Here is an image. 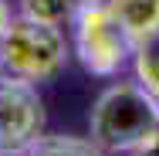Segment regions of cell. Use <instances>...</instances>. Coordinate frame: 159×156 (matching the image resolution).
Returning <instances> with one entry per match:
<instances>
[{"label": "cell", "mask_w": 159, "mask_h": 156, "mask_svg": "<svg viewBox=\"0 0 159 156\" xmlns=\"http://www.w3.org/2000/svg\"><path fill=\"white\" fill-rule=\"evenodd\" d=\"M108 7L135 44L159 31V0H108Z\"/></svg>", "instance_id": "5"}, {"label": "cell", "mask_w": 159, "mask_h": 156, "mask_svg": "<svg viewBox=\"0 0 159 156\" xmlns=\"http://www.w3.org/2000/svg\"><path fill=\"white\" fill-rule=\"evenodd\" d=\"M129 156H159V129L146 139V143H142V146H139V149H132Z\"/></svg>", "instance_id": "9"}, {"label": "cell", "mask_w": 159, "mask_h": 156, "mask_svg": "<svg viewBox=\"0 0 159 156\" xmlns=\"http://www.w3.org/2000/svg\"><path fill=\"white\" fill-rule=\"evenodd\" d=\"M159 129V98L139 78L112 82L95 98L88 116V139L105 153H132Z\"/></svg>", "instance_id": "1"}, {"label": "cell", "mask_w": 159, "mask_h": 156, "mask_svg": "<svg viewBox=\"0 0 159 156\" xmlns=\"http://www.w3.org/2000/svg\"><path fill=\"white\" fill-rule=\"evenodd\" d=\"M44 139V102L37 85L0 71V156H27Z\"/></svg>", "instance_id": "4"}, {"label": "cell", "mask_w": 159, "mask_h": 156, "mask_svg": "<svg viewBox=\"0 0 159 156\" xmlns=\"http://www.w3.org/2000/svg\"><path fill=\"white\" fill-rule=\"evenodd\" d=\"M27 156H108L98 149L92 139H75V136H44Z\"/></svg>", "instance_id": "7"}, {"label": "cell", "mask_w": 159, "mask_h": 156, "mask_svg": "<svg viewBox=\"0 0 159 156\" xmlns=\"http://www.w3.org/2000/svg\"><path fill=\"white\" fill-rule=\"evenodd\" d=\"M68 44H64L61 24H48L37 17H14L10 31L0 37V71L27 78V82H48L64 68Z\"/></svg>", "instance_id": "2"}, {"label": "cell", "mask_w": 159, "mask_h": 156, "mask_svg": "<svg viewBox=\"0 0 159 156\" xmlns=\"http://www.w3.org/2000/svg\"><path fill=\"white\" fill-rule=\"evenodd\" d=\"M10 24H14V14H10V7H7V0H0V37L10 31Z\"/></svg>", "instance_id": "10"}, {"label": "cell", "mask_w": 159, "mask_h": 156, "mask_svg": "<svg viewBox=\"0 0 159 156\" xmlns=\"http://www.w3.org/2000/svg\"><path fill=\"white\" fill-rule=\"evenodd\" d=\"M81 0H20V14L48 21V24H71Z\"/></svg>", "instance_id": "8"}, {"label": "cell", "mask_w": 159, "mask_h": 156, "mask_svg": "<svg viewBox=\"0 0 159 156\" xmlns=\"http://www.w3.org/2000/svg\"><path fill=\"white\" fill-rule=\"evenodd\" d=\"M132 64H135V78L159 98V31L135 44Z\"/></svg>", "instance_id": "6"}, {"label": "cell", "mask_w": 159, "mask_h": 156, "mask_svg": "<svg viewBox=\"0 0 159 156\" xmlns=\"http://www.w3.org/2000/svg\"><path fill=\"white\" fill-rule=\"evenodd\" d=\"M71 27H75V54L88 75L112 78L135 54V41L112 14L108 0H81L71 17Z\"/></svg>", "instance_id": "3"}]
</instances>
